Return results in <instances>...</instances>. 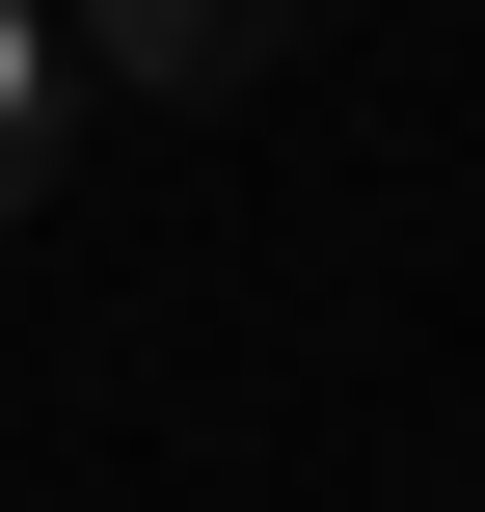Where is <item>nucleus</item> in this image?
<instances>
[{
  "label": "nucleus",
  "mask_w": 485,
  "mask_h": 512,
  "mask_svg": "<svg viewBox=\"0 0 485 512\" xmlns=\"http://www.w3.org/2000/svg\"><path fill=\"white\" fill-rule=\"evenodd\" d=\"M270 54H297V0H81V81L108 108H243Z\"/></svg>",
  "instance_id": "obj_1"
},
{
  "label": "nucleus",
  "mask_w": 485,
  "mask_h": 512,
  "mask_svg": "<svg viewBox=\"0 0 485 512\" xmlns=\"http://www.w3.org/2000/svg\"><path fill=\"white\" fill-rule=\"evenodd\" d=\"M54 135H81V81H54V27H27V0H0V216H27V189H54Z\"/></svg>",
  "instance_id": "obj_2"
}]
</instances>
